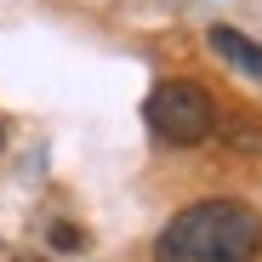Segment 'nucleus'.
<instances>
[{
	"label": "nucleus",
	"instance_id": "f257e3e1",
	"mask_svg": "<svg viewBox=\"0 0 262 262\" xmlns=\"http://www.w3.org/2000/svg\"><path fill=\"white\" fill-rule=\"evenodd\" d=\"M262 216L245 200H200L177 211L154 239V262H256Z\"/></svg>",
	"mask_w": 262,
	"mask_h": 262
},
{
	"label": "nucleus",
	"instance_id": "f03ea898",
	"mask_svg": "<svg viewBox=\"0 0 262 262\" xmlns=\"http://www.w3.org/2000/svg\"><path fill=\"white\" fill-rule=\"evenodd\" d=\"M143 120H148V131L160 143L194 148V143H205L216 131V103H211L205 85H194V80H160L148 92V103H143Z\"/></svg>",
	"mask_w": 262,
	"mask_h": 262
},
{
	"label": "nucleus",
	"instance_id": "7ed1b4c3",
	"mask_svg": "<svg viewBox=\"0 0 262 262\" xmlns=\"http://www.w3.org/2000/svg\"><path fill=\"white\" fill-rule=\"evenodd\" d=\"M211 52H216V57H228L239 74H251V80L262 85V46H256V40H245L239 29L216 23V29H211Z\"/></svg>",
	"mask_w": 262,
	"mask_h": 262
},
{
	"label": "nucleus",
	"instance_id": "20e7f679",
	"mask_svg": "<svg viewBox=\"0 0 262 262\" xmlns=\"http://www.w3.org/2000/svg\"><path fill=\"white\" fill-rule=\"evenodd\" d=\"M52 245H57V251H74L80 234H74V228H52Z\"/></svg>",
	"mask_w": 262,
	"mask_h": 262
}]
</instances>
